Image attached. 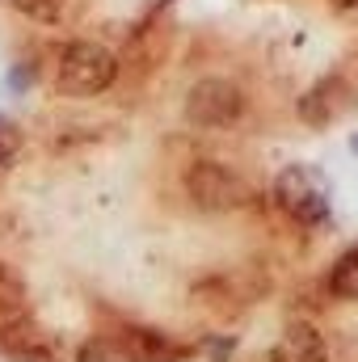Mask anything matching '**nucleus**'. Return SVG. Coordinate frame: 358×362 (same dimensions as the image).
<instances>
[{
  "mask_svg": "<svg viewBox=\"0 0 358 362\" xmlns=\"http://www.w3.org/2000/svg\"><path fill=\"white\" fill-rule=\"evenodd\" d=\"M274 202L299 228H329V219H333L329 177L316 165H308V160H295V165L278 169V177H274Z\"/></svg>",
  "mask_w": 358,
  "mask_h": 362,
  "instance_id": "obj_3",
  "label": "nucleus"
},
{
  "mask_svg": "<svg viewBox=\"0 0 358 362\" xmlns=\"http://www.w3.org/2000/svg\"><path fill=\"white\" fill-rule=\"evenodd\" d=\"M13 316H25V286L0 266V320H13Z\"/></svg>",
  "mask_w": 358,
  "mask_h": 362,
  "instance_id": "obj_11",
  "label": "nucleus"
},
{
  "mask_svg": "<svg viewBox=\"0 0 358 362\" xmlns=\"http://www.w3.org/2000/svg\"><path fill=\"white\" fill-rule=\"evenodd\" d=\"M76 362H144V354L131 346V337L118 329V333H93L76 346Z\"/></svg>",
  "mask_w": 358,
  "mask_h": 362,
  "instance_id": "obj_8",
  "label": "nucleus"
},
{
  "mask_svg": "<svg viewBox=\"0 0 358 362\" xmlns=\"http://www.w3.org/2000/svg\"><path fill=\"white\" fill-rule=\"evenodd\" d=\"M350 152H354V156H358V131H354V135H350Z\"/></svg>",
  "mask_w": 358,
  "mask_h": 362,
  "instance_id": "obj_15",
  "label": "nucleus"
},
{
  "mask_svg": "<svg viewBox=\"0 0 358 362\" xmlns=\"http://www.w3.org/2000/svg\"><path fill=\"white\" fill-rule=\"evenodd\" d=\"M34 76H38V64H34V59H17V64L8 68V76H4V89L25 93L30 85H34Z\"/></svg>",
  "mask_w": 358,
  "mask_h": 362,
  "instance_id": "obj_13",
  "label": "nucleus"
},
{
  "mask_svg": "<svg viewBox=\"0 0 358 362\" xmlns=\"http://www.w3.org/2000/svg\"><path fill=\"white\" fill-rule=\"evenodd\" d=\"M0 358L4 362H59V354L25 316H13V320H0Z\"/></svg>",
  "mask_w": 358,
  "mask_h": 362,
  "instance_id": "obj_6",
  "label": "nucleus"
},
{
  "mask_svg": "<svg viewBox=\"0 0 358 362\" xmlns=\"http://www.w3.org/2000/svg\"><path fill=\"white\" fill-rule=\"evenodd\" d=\"M211 350H207V362H228L232 358V346H236V337H215V341H207Z\"/></svg>",
  "mask_w": 358,
  "mask_h": 362,
  "instance_id": "obj_14",
  "label": "nucleus"
},
{
  "mask_svg": "<svg viewBox=\"0 0 358 362\" xmlns=\"http://www.w3.org/2000/svg\"><path fill=\"white\" fill-rule=\"evenodd\" d=\"M266 362H329V341L316 325L291 320L266 350Z\"/></svg>",
  "mask_w": 358,
  "mask_h": 362,
  "instance_id": "obj_5",
  "label": "nucleus"
},
{
  "mask_svg": "<svg viewBox=\"0 0 358 362\" xmlns=\"http://www.w3.org/2000/svg\"><path fill=\"white\" fill-rule=\"evenodd\" d=\"M21 148H25V135H21V127H17L8 114H0V169L17 165V160H21Z\"/></svg>",
  "mask_w": 358,
  "mask_h": 362,
  "instance_id": "obj_12",
  "label": "nucleus"
},
{
  "mask_svg": "<svg viewBox=\"0 0 358 362\" xmlns=\"http://www.w3.org/2000/svg\"><path fill=\"white\" fill-rule=\"evenodd\" d=\"M51 85H55L59 97H72V101L101 97V93H110L118 85V55L97 38H72L55 55Z\"/></svg>",
  "mask_w": 358,
  "mask_h": 362,
  "instance_id": "obj_1",
  "label": "nucleus"
},
{
  "mask_svg": "<svg viewBox=\"0 0 358 362\" xmlns=\"http://www.w3.org/2000/svg\"><path fill=\"white\" fill-rule=\"evenodd\" d=\"M8 8L21 13V17L34 21V25H55V21H64L68 0H8Z\"/></svg>",
  "mask_w": 358,
  "mask_h": 362,
  "instance_id": "obj_10",
  "label": "nucleus"
},
{
  "mask_svg": "<svg viewBox=\"0 0 358 362\" xmlns=\"http://www.w3.org/2000/svg\"><path fill=\"white\" fill-rule=\"evenodd\" d=\"M181 118L198 131H232L249 118V89L228 72H207L185 89Z\"/></svg>",
  "mask_w": 358,
  "mask_h": 362,
  "instance_id": "obj_2",
  "label": "nucleus"
},
{
  "mask_svg": "<svg viewBox=\"0 0 358 362\" xmlns=\"http://www.w3.org/2000/svg\"><path fill=\"white\" fill-rule=\"evenodd\" d=\"M325 291L333 299H358V240L337 253V262L325 274Z\"/></svg>",
  "mask_w": 358,
  "mask_h": 362,
  "instance_id": "obj_9",
  "label": "nucleus"
},
{
  "mask_svg": "<svg viewBox=\"0 0 358 362\" xmlns=\"http://www.w3.org/2000/svg\"><path fill=\"white\" fill-rule=\"evenodd\" d=\"M342 105H346V81L342 76H325V81H316L299 97L295 110H299L304 127H329V122L342 118Z\"/></svg>",
  "mask_w": 358,
  "mask_h": 362,
  "instance_id": "obj_7",
  "label": "nucleus"
},
{
  "mask_svg": "<svg viewBox=\"0 0 358 362\" xmlns=\"http://www.w3.org/2000/svg\"><path fill=\"white\" fill-rule=\"evenodd\" d=\"M181 189L190 198V206H198L202 215H232V211H245L253 202V189L249 181L241 177L232 165L224 160H190L185 173H181Z\"/></svg>",
  "mask_w": 358,
  "mask_h": 362,
  "instance_id": "obj_4",
  "label": "nucleus"
}]
</instances>
